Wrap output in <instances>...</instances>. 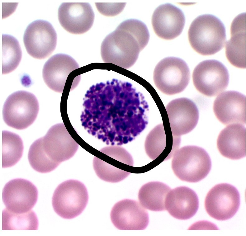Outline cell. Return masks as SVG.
I'll return each mask as SVG.
<instances>
[{
    "mask_svg": "<svg viewBox=\"0 0 246 236\" xmlns=\"http://www.w3.org/2000/svg\"><path fill=\"white\" fill-rule=\"evenodd\" d=\"M149 38L148 30L143 22L135 19L125 20L102 41V59L105 63L128 68L135 64Z\"/></svg>",
    "mask_w": 246,
    "mask_h": 236,
    "instance_id": "obj_1",
    "label": "cell"
},
{
    "mask_svg": "<svg viewBox=\"0 0 246 236\" xmlns=\"http://www.w3.org/2000/svg\"><path fill=\"white\" fill-rule=\"evenodd\" d=\"M190 43L197 52L203 55L213 54L224 47L225 29L222 21L209 14L200 15L191 24L188 31Z\"/></svg>",
    "mask_w": 246,
    "mask_h": 236,
    "instance_id": "obj_2",
    "label": "cell"
},
{
    "mask_svg": "<svg viewBox=\"0 0 246 236\" xmlns=\"http://www.w3.org/2000/svg\"><path fill=\"white\" fill-rule=\"evenodd\" d=\"M172 157L173 170L182 181L198 182L207 175L211 168L209 155L204 149L199 146H184L177 149Z\"/></svg>",
    "mask_w": 246,
    "mask_h": 236,
    "instance_id": "obj_3",
    "label": "cell"
},
{
    "mask_svg": "<svg viewBox=\"0 0 246 236\" xmlns=\"http://www.w3.org/2000/svg\"><path fill=\"white\" fill-rule=\"evenodd\" d=\"M39 110V103L34 95L25 91H18L10 95L5 102L3 119L8 126L23 130L34 122Z\"/></svg>",
    "mask_w": 246,
    "mask_h": 236,
    "instance_id": "obj_4",
    "label": "cell"
},
{
    "mask_svg": "<svg viewBox=\"0 0 246 236\" xmlns=\"http://www.w3.org/2000/svg\"><path fill=\"white\" fill-rule=\"evenodd\" d=\"M88 200V193L84 185L79 181L69 180L57 187L52 198V205L58 215L70 219L82 212Z\"/></svg>",
    "mask_w": 246,
    "mask_h": 236,
    "instance_id": "obj_5",
    "label": "cell"
},
{
    "mask_svg": "<svg viewBox=\"0 0 246 236\" xmlns=\"http://www.w3.org/2000/svg\"><path fill=\"white\" fill-rule=\"evenodd\" d=\"M190 69L183 60L176 57L163 59L154 69L153 79L155 85L163 93L173 95L180 93L188 85L190 79Z\"/></svg>",
    "mask_w": 246,
    "mask_h": 236,
    "instance_id": "obj_6",
    "label": "cell"
},
{
    "mask_svg": "<svg viewBox=\"0 0 246 236\" xmlns=\"http://www.w3.org/2000/svg\"><path fill=\"white\" fill-rule=\"evenodd\" d=\"M194 85L202 94L209 97L216 96L227 88L229 75L225 66L215 59L199 63L192 73Z\"/></svg>",
    "mask_w": 246,
    "mask_h": 236,
    "instance_id": "obj_7",
    "label": "cell"
},
{
    "mask_svg": "<svg viewBox=\"0 0 246 236\" xmlns=\"http://www.w3.org/2000/svg\"><path fill=\"white\" fill-rule=\"evenodd\" d=\"M240 198L236 188L230 184H218L208 193L205 206L208 215L219 220H225L233 217L240 205Z\"/></svg>",
    "mask_w": 246,
    "mask_h": 236,
    "instance_id": "obj_8",
    "label": "cell"
},
{
    "mask_svg": "<svg viewBox=\"0 0 246 236\" xmlns=\"http://www.w3.org/2000/svg\"><path fill=\"white\" fill-rule=\"evenodd\" d=\"M23 40L26 51L30 56L35 59H43L50 56L55 50L57 35L50 23L38 20L27 26Z\"/></svg>",
    "mask_w": 246,
    "mask_h": 236,
    "instance_id": "obj_9",
    "label": "cell"
},
{
    "mask_svg": "<svg viewBox=\"0 0 246 236\" xmlns=\"http://www.w3.org/2000/svg\"><path fill=\"white\" fill-rule=\"evenodd\" d=\"M39 139L45 154L59 165L73 157L78 147L63 123L53 125Z\"/></svg>",
    "mask_w": 246,
    "mask_h": 236,
    "instance_id": "obj_10",
    "label": "cell"
},
{
    "mask_svg": "<svg viewBox=\"0 0 246 236\" xmlns=\"http://www.w3.org/2000/svg\"><path fill=\"white\" fill-rule=\"evenodd\" d=\"M38 196L35 186L30 181L22 178L9 181L5 185L2 192V199L6 208L18 214L31 210L37 201Z\"/></svg>",
    "mask_w": 246,
    "mask_h": 236,
    "instance_id": "obj_11",
    "label": "cell"
},
{
    "mask_svg": "<svg viewBox=\"0 0 246 236\" xmlns=\"http://www.w3.org/2000/svg\"><path fill=\"white\" fill-rule=\"evenodd\" d=\"M173 136L180 137L192 131L196 125L199 112L195 103L185 97L175 99L166 107Z\"/></svg>",
    "mask_w": 246,
    "mask_h": 236,
    "instance_id": "obj_12",
    "label": "cell"
},
{
    "mask_svg": "<svg viewBox=\"0 0 246 236\" xmlns=\"http://www.w3.org/2000/svg\"><path fill=\"white\" fill-rule=\"evenodd\" d=\"M114 226L121 230H143L149 223L147 211L140 203L125 199L116 203L110 214Z\"/></svg>",
    "mask_w": 246,
    "mask_h": 236,
    "instance_id": "obj_13",
    "label": "cell"
},
{
    "mask_svg": "<svg viewBox=\"0 0 246 236\" xmlns=\"http://www.w3.org/2000/svg\"><path fill=\"white\" fill-rule=\"evenodd\" d=\"M94 14L87 2H63L58 11L59 21L68 32L80 34L88 31L92 26Z\"/></svg>",
    "mask_w": 246,
    "mask_h": 236,
    "instance_id": "obj_14",
    "label": "cell"
},
{
    "mask_svg": "<svg viewBox=\"0 0 246 236\" xmlns=\"http://www.w3.org/2000/svg\"><path fill=\"white\" fill-rule=\"evenodd\" d=\"M214 112L223 124H246V97L239 92H224L217 96L213 104Z\"/></svg>",
    "mask_w": 246,
    "mask_h": 236,
    "instance_id": "obj_15",
    "label": "cell"
},
{
    "mask_svg": "<svg viewBox=\"0 0 246 236\" xmlns=\"http://www.w3.org/2000/svg\"><path fill=\"white\" fill-rule=\"evenodd\" d=\"M185 21L182 11L170 3L158 6L154 11L152 18L155 34L159 37L167 40L174 39L181 34Z\"/></svg>",
    "mask_w": 246,
    "mask_h": 236,
    "instance_id": "obj_16",
    "label": "cell"
},
{
    "mask_svg": "<svg viewBox=\"0 0 246 236\" xmlns=\"http://www.w3.org/2000/svg\"><path fill=\"white\" fill-rule=\"evenodd\" d=\"M79 68L72 57L64 54L51 57L45 64L42 71L44 81L47 86L55 92L62 93L67 78L73 71Z\"/></svg>",
    "mask_w": 246,
    "mask_h": 236,
    "instance_id": "obj_17",
    "label": "cell"
},
{
    "mask_svg": "<svg viewBox=\"0 0 246 236\" xmlns=\"http://www.w3.org/2000/svg\"><path fill=\"white\" fill-rule=\"evenodd\" d=\"M199 200L196 192L185 186L176 187L170 191L166 197V210L173 217L186 220L192 217L199 208Z\"/></svg>",
    "mask_w": 246,
    "mask_h": 236,
    "instance_id": "obj_18",
    "label": "cell"
},
{
    "mask_svg": "<svg viewBox=\"0 0 246 236\" xmlns=\"http://www.w3.org/2000/svg\"><path fill=\"white\" fill-rule=\"evenodd\" d=\"M246 128L239 124H231L220 133L217 145L223 156L238 160L246 156Z\"/></svg>",
    "mask_w": 246,
    "mask_h": 236,
    "instance_id": "obj_19",
    "label": "cell"
},
{
    "mask_svg": "<svg viewBox=\"0 0 246 236\" xmlns=\"http://www.w3.org/2000/svg\"><path fill=\"white\" fill-rule=\"evenodd\" d=\"M231 38L226 43L225 53L229 62L234 66L246 68V16H237L231 26Z\"/></svg>",
    "mask_w": 246,
    "mask_h": 236,
    "instance_id": "obj_20",
    "label": "cell"
},
{
    "mask_svg": "<svg viewBox=\"0 0 246 236\" xmlns=\"http://www.w3.org/2000/svg\"><path fill=\"white\" fill-rule=\"evenodd\" d=\"M170 134H169V135ZM167 136L163 124L156 126L149 133L145 142L146 152L149 157L154 160L165 150H169L171 157L178 149L181 141L180 137L172 134Z\"/></svg>",
    "mask_w": 246,
    "mask_h": 236,
    "instance_id": "obj_21",
    "label": "cell"
},
{
    "mask_svg": "<svg viewBox=\"0 0 246 236\" xmlns=\"http://www.w3.org/2000/svg\"><path fill=\"white\" fill-rule=\"evenodd\" d=\"M170 188L159 182H152L143 185L138 193L140 204L145 209L155 211L166 210L165 202Z\"/></svg>",
    "mask_w": 246,
    "mask_h": 236,
    "instance_id": "obj_22",
    "label": "cell"
},
{
    "mask_svg": "<svg viewBox=\"0 0 246 236\" xmlns=\"http://www.w3.org/2000/svg\"><path fill=\"white\" fill-rule=\"evenodd\" d=\"M2 168L15 164L22 156V141L17 135L9 131H2Z\"/></svg>",
    "mask_w": 246,
    "mask_h": 236,
    "instance_id": "obj_23",
    "label": "cell"
},
{
    "mask_svg": "<svg viewBox=\"0 0 246 236\" xmlns=\"http://www.w3.org/2000/svg\"><path fill=\"white\" fill-rule=\"evenodd\" d=\"M2 230H37L38 221L37 216L31 210L26 213H16L6 208L2 212Z\"/></svg>",
    "mask_w": 246,
    "mask_h": 236,
    "instance_id": "obj_24",
    "label": "cell"
},
{
    "mask_svg": "<svg viewBox=\"0 0 246 236\" xmlns=\"http://www.w3.org/2000/svg\"><path fill=\"white\" fill-rule=\"evenodd\" d=\"M21 57L22 51L17 39L10 35L2 34V74H7L14 70L19 64Z\"/></svg>",
    "mask_w": 246,
    "mask_h": 236,
    "instance_id": "obj_25",
    "label": "cell"
},
{
    "mask_svg": "<svg viewBox=\"0 0 246 236\" xmlns=\"http://www.w3.org/2000/svg\"><path fill=\"white\" fill-rule=\"evenodd\" d=\"M28 157L32 168L39 172H50L59 165L52 161L45 154L39 139L35 141L31 145Z\"/></svg>",
    "mask_w": 246,
    "mask_h": 236,
    "instance_id": "obj_26",
    "label": "cell"
},
{
    "mask_svg": "<svg viewBox=\"0 0 246 236\" xmlns=\"http://www.w3.org/2000/svg\"><path fill=\"white\" fill-rule=\"evenodd\" d=\"M94 170L101 179L111 182H119L130 173L116 168L100 158L94 157L93 160Z\"/></svg>",
    "mask_w": 246,
    "mask_h": 236,
    "instance_id": "obj_27",
    "label": "cell"
},
{
    "mask_svg": "<svg viewBox=\"0 0 246 236\" xmlns=\"http://www.w3.org/2000/svg\"><path fill=\"white\" fill-rule=\"evenodd\" d=\"M100 151L124 164L131 166L133 165V160L131 155L122 147L108 146L103 148Z\"/></svg>",
    "mask_w": 246,
    "mask_h": 236,
    "instance_id": "obj_28",
    "label": "cell"
}]
</instances>
